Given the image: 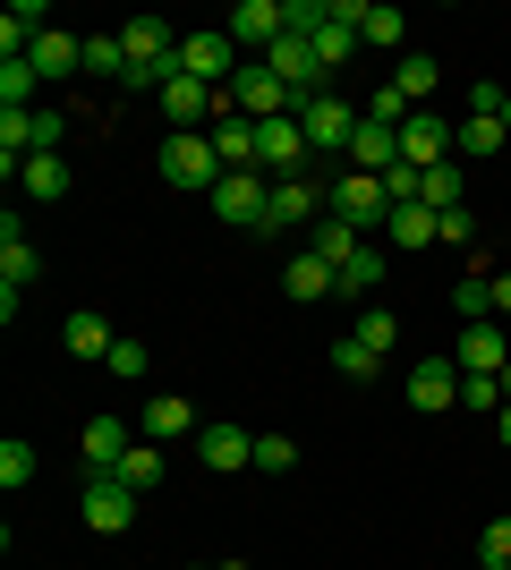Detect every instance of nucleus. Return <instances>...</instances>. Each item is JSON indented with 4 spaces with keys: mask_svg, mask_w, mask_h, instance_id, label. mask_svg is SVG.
I'll return each instance as SVG.
<instances>
[{
    "mask_svg": "<svg viewBox=\"0 0 511 570\" xmlns=\"http://www.w3.org/2000/svg\"><path fill=\"white\" fill-rule=\"evenodd\" d=\"M350 163H358L366 179L401 170V128H384V119H358V137H350Z\"/></svg>",
    "mask_w": 511,
    "mask_h": 570,
    "instance_id": "18",
    "label": "nucleus"
},
{
    "mask_svg": "<svg viewBox=\"0 0 511 570\" xmlns=\"http://www.w3.org/2000/svg\"><path fill=\"white\" fill-rule=\"evenodd\" d=\"M478 562H487V570H511V511L487 528V537H478Z\"/></svg>",
    "mask_w": 511,
    "mask_h": 570,
    "instance_id": "44",
    "label": "nucleus"
},
{
    "mask_svg": "<svg viewBox=\"0 0 511 570\" xmlns=\"http://www.w3.org/2000/svg\"><path fill=\"white\" fill-rule=\"evenodd\" d=\"M384 238H392V247H426V238H443V214H435V205H392Z\"/></svg>",
    "mask_w": 511,
    "mask_h": 570,
    "instance_id": "28",
    "label": "nucleus"
},
{
    "mask_svg": "<svg viewBox=\"0 0 511 570\" xmlns=\"http://www.w3.org/2000/svg\"><path fill=\"white\" fill-rule=\"evenodd\" d=\"M461 409H503V375H461Z\"/></svg>",
    "mask_w": 511,
    "mask_h": 570,
    "instance_id": "42",
    "label": "nucleus"
},
{
    "mask_svg": "<svg viewBox=\"0 0 511 570\" xmlns=\"http://www.w3.org/2000/svg\"><path fill=\"white\" fill-rule=\"evenodd\" d=\"M137 485H120V476L102 469V476H86V528H95V537H128V520H137Z\"/></svg>",
    "mask_w": 511,
    "mask_h": 570,
    "instance_id": "7",
    "label": "nucleus"
},
{
    "mask_svg": "<svg viewBox=\"0 0 511 570\" xmlns=\"http://www.w3.org/2000/svg\"><path fill=\"white\" fill-rule=\"evenodd\" d=\"M196 460H205L214 476L256 469V434H247V426H205V434H196Z\"/></svg>",
    "mask_w": 511,
    "mask_h": 570,
    "instance_id": "17",
    "label": "nucleus"
},
{
    "mask_svg": "<svg viewBox=\"0 0 511 570\" xmlns=\"http://www.w3.org/2000/svg\"><path fill=\"white\" fill-rule=\"evenodd\" d=\"M443 238H452V247H469V238H478V214H469V205H461V214H443Z\"/></svg>",
    "mask_w": 511,
    "mask_h": 570,
    "instance_id": "46",
    "label": "nucleus"
},
{
    "mask_svg": "<svg viewBox=\"0 0 511 570\" xmlns=\"http://www.w3.org/2000/svg\"><path fill=\"white\" fill-rule=\"evenodd\" d=\"M401 163H410V170L452 163V128H443V111H410V119H401Z\"/></svg>",
    "mask_w": 511,
    "mask_h": 570,
    "instance_id": "14",
    "label": "nucleus"
},
{
    "mask_svg": "<svg viewBox=\"0 0 511 570\" xmlns=\"http://www.w3.org/2000/svg\"><path fill=\"white\" fill-rule=\"evenodd\" d=\"M503 137H511V95H503Z\"/></svg>",
    "mask_w": 511,
    "mask_h": 570,
    "instance_id": "49",
    "label": "nucleus"
},
{
    "mask_svg": "<svg viewBox=\"0 0 511 570\" xmlns=\"http://www.w3.org/2000/svg\"><path fill=\"white\" fill-rule=\"evenodd\" d=\"M494 315H511V273H494Z\"/></svg>",
    "mask_w": 511,
    "mask_h": 570,
    "instance_id": "47",
    "label": "nucleus"
},
{
    "mask_svg": "<svg viewBox=\"0 0 511 570\" xmlns=\"http://www.w3.org/2000/svg\"><path fill=\"white\" fill-rule=\"evenodd\" d=\"M35 95H43L35 60H0V111H35Z\"/></svg>",
    "mask_w": 511,
    "mask_h": 570,
    "instance_id": "32",
    "label": "nucleus"
},
{
    "mask_svg": "<svg viewBox=\"0 0 511 570\" xmlns=\"http://www.w3.org/2000/svg\"><path fill=\"white\" fill-rule=\"evenodd\" d=\"M111 476H120V485H137V494H154V485H163V443H128V460H120Z\"/></svg>",
    "mask_w": 511,
    "mask_h": 570,
    "instance_id": "33",
    "label": "nucleus"
},
{
    "mask_svg": "<svg viewBox=\"0 0 511 570\" xmlns=\"http://www.w3.org/2000/svg\"><path fill=\"white\" fill-rule=\"evenodd\" d=\"M410 409H461V366L452 357H426V366H410Z\"/></svg>",
    "mask_w": 511,
    "mask_h": 570,
    "instance_id": "16",
    "label": "nucleus"
},
{
    "mask_svg": "<svg viewBox=\"0 0 511 570\" xmlns=\"http://www.w3.org/2000/svg\"><path fill=\"white\" fill-rule=\"evenodd\" d=\"M358 247H366V230H350V222H341V214H324L316 230H307V256H324V264H333V273H341V264H350V256H358Z\"/></svg>",
    "mask_w": 511,
    "mask_h": 570,
    "instance_id": "27",
    "label": "nucleus"
},
{
    "mask_svg": "<svg viewBox=\"0 0 511 570\" xmlns=\"http://www.w3.org/2000/svg\"><path fill=\"white\" fill-rule=\"evenodd\" d=\"M435 60H426V51H401V69H392V95L410 102V111H435Z\"/></svg>",
    "mask_w": 511,
    "mask_h": 570,
    "instance_id": "24",
    "label": "nucleus"
},
{
    "mask_svg": "<svg viewBox=\"0 0 511 570\" xmlns=\"http://www.w3.org/2000/svg\"><path fill=\"white\" fill-rule=\"evenodd\" d=\"M324 214H341L350 230H384V222H392V196H384V179H366V170H341L333 188H324Z\"/></svg>",
    "mask_w": 511,
    "mask_h": 570,
    "instance_id": "3",
    "label": "nucleus"
},
{
    "mask_svg": "<svg viewBox=\"0 0 511 570\" xmlns=\"http://www.w3.org/2000/svg\"><path fill=\"white\" fill-rule=\"evenodd\" d=\"M324 222V196L307 188V179H273L265 196V230H316Z\"/></svg>",
    "mask_w": 511,
    "mask_h": 570,
    "instance_id": "13",
    "label": "nucleus"
},
{
    "mask_svg": "<svg viewBox=\"0 0 511 570\" xmlns=\"http://www.w3.org/2000/svg\"><path fill=\"white\" fill-rule=\"evenodd\" d=\"M333 366H341V375H350V383H375V375H384V357L366 350L358 333H350V341H333Z\"/></svg>",
    "mask_w": 511,
    "mask_h": 570,
    "instance_id": "37",
    "label": "nucleus"
},
{
    "mask_svg": "<svg viewBox=\"0 0 511 570\" xmlns=\"http://www.w3.org/2000/svg\"><path fill=\"white\" fill-rule=\"evenodd\" d=\"M222 102H230L239 119H298V95H291V86H282V77L265 69V60H247V69L230 77V86H222Z\"/></svg>",
    "mask_w": 511,
    "mask_h": 570,
    "instance_id": "2",
    "label": "nucleus"
},
{
    "mask_svg": "<svg viewBox=\"0 0 511 570\" xmlns=\"http://www.w3.org/2000/svg\"><path fill=\"white\" fill-rule=\"evenodd\" d=\"M18 188L35 196V205H60V196H69V163H60V154H26V163H18Z\"/></svg>",
    "mask_w": 511,
    "mask_h": 570,
    "instance_id": "26",
    "label": "nucleus"
},
{
    "mask_svg": "<svg viewBox=\"0 0 511 570\" xmlns=\"http://www.w3.org/2000/svg\"><path fill=\"white\" fill-rule=\"evenodd\" d=\"M358 119H366V111H350L341 95H316L307 111H298V128H307V145H316V154H350V137H358Z\"/></svg>",
    "mask_w": 511,
    "mask_h": 570,
    "instance_id": "10",
    "label": "nucleus"
},
{
    "mask_svg": "<svg viewBox=\"0 0 511 570\" xmlns=\"http://www.w3.org/2000/svg\"><path fill=\"white\" fill-rule=\"evenodd\" d=\"M60 137H69V111H35V154H60Z\"/></svg>",
    "mask_w": 511,
    "mask_h": 570,
    "instance_id": "45",
    "label": "nucleus"
},
{
    "mask_svg": "<svg viewBox=\"0 0 511 570\" xmlns=\"http://www.w3.org/2000/svg\"><path fill=\"white\" fill-rule=\"evenodd\" d=\"M35 273H43V256L18 238V214L0 222V324H18V289H35Z\"/></svg>",
    "mask_w": 511,
    "mask_h": 570,
    "instance_id": "8",
    "label": "nucleus"
},
{
    "mask_svg": "<svg viewBox=\"0 0 511 570\" xmlns=\"http://www.w3.org/2000/svg\"><path fill=\"white\" fill-rule=\"evenodd\" d=\"M265 196H273L265 170H222L214 179V214L230 222V230H265Z\"/></svg>",
    "mask_w": 511,
    "mask_h": 570,
    "instance_id": "4",
    "label": "nucleus"
},
{
    "mask_svg": "<svg viewBox=\"0 0 511 570\" xmlns=\"http://www.w3.org/2000/svg\"><path fill=\"white\" fill-rule=\"evenodd\" d=\"M291 469H298L291 434H256V476H291Z\"/></svg>",
    "mask_w": 511,
    "mask_h": 570,
    "instance_id": "39",
    "label": "nucleus"
},
{
    "mask_svg": "<svg viewBox=\"0 0 511 570\" xmlns=\"http://www.w3.org/2000/svg\"><path fill=\"white\" fill-rule=\"evenodd\" d=\"M366 289H384V247H358V256L333 273V298H366Z\"/></svg>",
    "mask_w": 511,
    "mask_h": 570,
    "instance_id": "29",
    "label": "nucleus"
},
{
    "mask_svg": "<svg viewBox=\"0 0 511 570\" xmlns=\"http://www.w3.org/2000/svg\"><path fill=\"white\" fill-rule=\"evenodd\" d=\"M60 341H69V357H86V366H102V357H111V341H120V333H111V324H102L95 307H77L69 324H60Z\"/></svg>",
    "mask_w": 511,
    "mask_h": 570,
    "instance_id": "23",
    "label": "nucleus"
},
{
    "mask_svg": "<svg viewBox=\"0 0 511 570\" xmlns=\"http://www.w3.org/2000/svg\"><path fill=\"white\" fill-rule=\"evenodd\" d=\"M222 26H230V43H239V51H256V60H265V51L291 35V9H282V0H239Z\"/></svg>",
    "mask_w": 511,
    "mask_h": 570,
    "instance_id": "9",
    "label": "nucleus"
},
{
    "mask_svg": "<svg viewBox=\"0 0 511 570\" xmlns=\"http://www.w3.org/2000/svg\"><path fill=\"white\" fill-rule=\"evenodd\" d=\"M205 137H214L222 170H256V119H239V111H230V102H222V111H214V128H205Z\"/></svg>",
    "mask_w": 511,
    "mask_h": 570,
    "instance_id": "19",
    "label": "nucleus"
},
{
    "mask_svg": "<svg viewBox=\"0 0 511 570\" xmlns=\"http://www.w3.org/2000/svg\"><path fill=\"white\" fill-rule=\"evenodd\" d=\"M452 366H461V375H503L511 350H503V333H494V324H461V350H452Z\"/></svg>",
    "mask_w": 511,
    "mask_h": 570,
    "instance_id": "20",
    "label": "nucleus"
},
{
    "mask_svg": "<svg viewBox=\"0 0 511 570\" xmlns=\"http://www.w3.org/2000/svg\"><path fill=\"white\" fill-rule=\"evenodd\" d=\"M77 452H86V469H120V460H128V426H120V417H86V434H77Z\"/></svg>",
    "mask_w": 511,
    "mask_h": 570,
    "instance_id": "22",
    "label": "nucleus"
},
{
    "mask_svg": "<svg viewBox=\"0 0 511 570\" xmlns=\"http://www.w3.org/2000/svg\"><path fill=\"white\" fill-rule=\"evenodd\" d=\"M358 26H366V9H358V0H333V18H324V35H316V60H324V77H333V69H350V51L366 43Z\"/></svg>",
    "mask_w": 511,
    "mask_h": 570,
    "instance_id": "15",
    "label": "nucleus"
},
{
    "mask_svg": "<svg viewBox=\"0 0 511 570\" xmlns=\"http://www.w3.org/2000/svg\"><path fill=\"white\" fill-rule=\"evenodd\" d=\"M137 434L170 443V434H205V426H196V401H179V392H154V401H146V426H137Z\"/></svg>",
    "mask_w": 511,
    "mask_h": 570,
    "instance_id": "25",
    "label": "nucleus"
},
{
    "mask_svg": "<svg viewBox=\"0 0 511 570\" xmlns=\"http://www.w3.org/2000/svg\"><path fill=\"white\" fill-rule=\"evenodd\" d=\"M307 154H316V145H307L298 119H256V170H265V179H298Z\"/></svg>",
    "mask_w": 511,
    "mask_h": 570,
    "instance_id": "6",
    "label": "nucleus"
},
{
    "mask_svg": "<svg viewBox=\"0 0 511 570\" xmlns=\"http://www.w3.org/2000/svg\"><path fill=\"white\" fill-rule=\"evenodd\" d=\"M358 35H366L375 51H401V43H410V18H401V9H366V26H358Z\"/></svg>",
    "mask_w": 511,
    "mask_h": 570,
    "instance_id": "38",
    "label": "nucleus"
},
{
    "mask_svg": "<svg viewBox=\"0 0 511 570\" xmlns=\"http://www.w3.org/2000/svg\"><path fill=\"white\" fill-rule=\"evenodd\" d=\"M282 289H291V298H307V307H316V298H333V264H324V256H307V247H298V256H291V273H282Z\"/></svg>",
    "mask_w": 511,
    "mask_h": 570,
    "instance_id": "30",
    "label": "nucleus"
},
{
    "mask_svg": "<svg viewBox=\"0 0 511 570\" xmlns=\"http://www.w3.org/2000/svg\"><path fill=\"white\" fill-rule=\"evenodd\" d=\"M222 570H247V562H222Z\"/></svg>",
    "mask_w": 511,
    "mask_h": 570,
    "instance_id": "51",
    "label": "nucleus"
},
{
    "mask_svg": "<svg viewBox=\"0 0 511 570\" xmlns=\"http://www.w3.org/2000/svg\"><path fill=\"white\" fill-rule=\"evenodd\" d=\"M494 443H503V452H511V401L494 409Z\"/></svg>",
    "mask_w": 511,
    "mask_h": 570,
    "instance_id": "48",
    "label": "nucleus"
},
{
    "mask_svg": "<svg viewBox=\"0 0 511 570\" xmlns=\"http://www.w3.org/2000/svg\"><path fill=\"white\" fill-rule=\"evenodd\" d=\"M102 375H146V341L120 333V341H111V357H102Z\"/></svg>",
    "mask_w": 511,
    "mask_h": 570,
    "instance_id": "43",
    "label": "nucleus"
},
{
    "mask_svg": "<svg viewBox=\"0 0 511 570\" xmlns=\"http://www.w3.org/2000/svg\"><path fill=\"white\" fill-rule=\"evenodd\" d=\"M503 401H511V366H503Z\"/></svg>",
    "mask_w": 511,
    "mask_h": 570,
    "instance_id": "50",
    "label": "nucleus"
},
{
    "mask_svg": "<svg viewBox=\"0 0 511 570\" xmlns=\"http://www.w3.org/2000/svg\"><path fill=\"white\" fill-rule=\"evenodd\" d=\"M452 307H461V324H494V282H487V273H461Z\"/></svg>",
    "mask_w": 511,
    "mask_h": 570,
    "instance_id": "35",
    "label": "nucleus"
},
{
    "mask_svg": "<svg viewBox=\"0 0 511 570\" xmlns=\"http://www.w3.org/2000/svg\"><path fill=\"white\" fill-rule=\"evenodd\" d=\"M26 476H35V443H18V434H9V443H0V485L18 494Z\"/></svg>",
    "mask_w": 511,
    "mask_h": 570,
    "instance_id": "41",
    "label": "nucleus"
},
{
    "mask_svg": "<svg viewBox=\"0 0 511 570\" xmlns=\"http://www.w3.org/2000/svg\"><path fill=\"white\" fill-rule=\"evenodd\" d=\"M214 111H222V86H205V77L179 69L163 86V119H170V128H214Z\"/></svg>",
    "mask_w": 511,
    "mask_h": 570,
    "instance_id": "12",
    "label": "nucleus"
},
{
    "mask_svg": "<svg viewBox=\"0 0 511 570\" xmlns=\"http://www.w3.org/2000/svg\"><path fill=\"white\" fill-rule=\"evenodd\" d=\"M179 69L205 77V86H230L247 60H239V43H230V26H205V35H179Z\"/></svg>",
    "mask_w": 511,
    "mask_h": 570,
    "instance_id": "5",
    "label": "nucleus"
},
{
    "mask_svg": "<svg viewBox=\"0 0 511 570\" xmlns=\"http://www.w3.org/2000/svg\"><path fill=\"white\" fill-rule=\"evenodd\" d=\"M26 60H35V77H43V86H60V77H77V69H86V43L51 26V35H35V51H26Z\"/></svg>",
    "mask_w": 511,
    "mask_h": 570,
    "instance_id": "21",
    "label": "nucleus"
},
{
    "mask_svg": "<svg viewBox=\"0 0 511 570\" xmlns=\"http://www.w3.org/2000/svg\"><path fill=\"white\" fill-rule=\"evenodd\" d=\"M265 69L282 77L291 95H298V111H307V102H316V86H324V60H316V43H298V35H282V43L265 51Z\"/></svg>",
    "mask_w": 511,
    "mask_h": 570,
    "instance_id": "11",
    "label": "nucleus"
},
{
    "mask_svg": "<svg viewBox=\"0 0 511 570\" xmlns=\"http://www.w3.org/2000/svg\"><path fill=\"white\" fill-rule=\"evenodd\" d=\"M452 154H461V163H494V154H503V119H461V128H452Z\"/></svg>",
    "mask_w": 511,
    "mask_h": 570,
    "instance_id": "31",
    "label": "nucleus"
},
{
    "mask_svg": "<svg viewBox=\"0 0 511 570\" xmlns=\"http://www.w3.org/2000/svg\"><path fill=\"white\" fill-rule=\"evenodd\" d=\"M86 69L95 77H128V43L120 35H86Z\"/></svg>",
    "mask_w": 511,
    "mask_h": 570,
    "instance_id": "40",
    "label": "nucleus"
},
{
    "mask_svg": "<svg viewBox=\"0 0 511 570\" xmlns=\"http://www.w3.org/2000/svg\"><path fill=\"white\" fill-rule=\"evenodd\" d=\"M154 170H163V188H179V196H214L222 154H214L205 128H170V137L154 145Z\"/></svg>",
    "mask_w": 511,
    "mask_h": 570,
    "instance_id": "1",
    "label": "nucleus"
},
{
    "mask_svg": "<svg viewBox=\"0 0 511 570\" xmlns=\"http://www.w3.org/2000/svg\"><path fill=\"white\" fill-rule=\"evenodd\" d=\"M426 205H435V214H461V205H469L461 163H435V170H426Z\"/></svg>",
    "mask_w": 511,
    "mask_h": 570,
    "instance_id": "34",
    "label": "nucleus"
},
{
    "mask_svg": "<svg viewBox=\"0 0 511 570\" xmlns=\"http://www.w3.org/2000/svg\"><path fill=\"white\" fill-rule=\"evenodd\" d=\"M358 341L375 357H392V350H401V315H392V307H358Z\"/></svg>",
    "mask_w": 511,
    "mask_h": 570,
    "instance_id": "36",
    "label": "nucleus"
}]
</instances>
